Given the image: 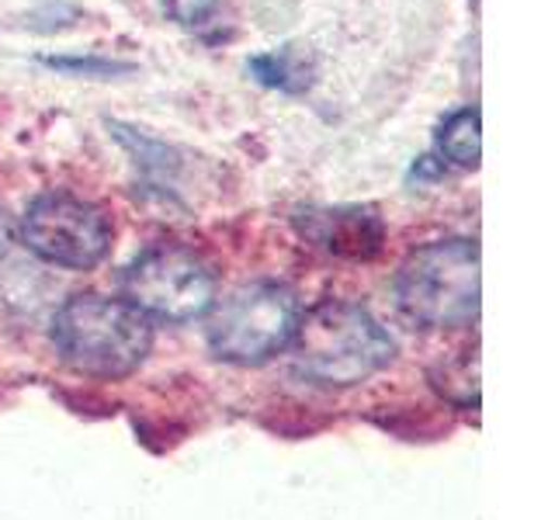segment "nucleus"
Listing matches in <instances>:
<instances>
[{"instance_id":"f257e3e1","label":"nucleus","mask_w":555,"mask_h":520,"mask_svg":"<svg viewBox=\"0 0 555 520\" xmlns=\"http://www.w3.org/2000/svg\"><path fill=\"white\" fill-rule=\"evenodd\" d=\"M396 358V340L369 309L320 302L302 312L292 337V361L302 378L330 389L361 386Z\"/></svg>"},{"instance_id":"f03ea898","label":"nucleus","mask_w":555,"mask_h":520,"mask_svg":"<svg viewBox=\"0 0 555 520\" xmlns=\"http://www.w3.org/2000/svg\"><path fill=\"white\" fill-rule=\"evenodd\" d=\"M52 347L77 375L115 381L150 358L153 326L126 299L80 291L52 316Z\"/></svg>"},{"instance_id":"7ed1b4c3","label":"nucleus","mask_w":555,"mask_h":520,"mask_svg":"<svg viewBox=\"0 0 555 520\" xmlns=\"http://www.w3.org/2000/svg\"><path fill=\"white\" fill-rule=\"evenodd\" d=\"M396 306L421 329H459L479 316V247L434 239L416 247L396 274Z\"/></svg>"},{"instance_id":"20e7f679","label":"nucleus","mask_w":555,"mask_h":520,"mask_svg":"<svg viewBox=\"0 0 555 520\" xmlns=\"http://www.w3.org/2000/svg\"><path fill=\"white\" fill-rule=\"evenodd\" d=\"M302 306L295 291L278 282H254L236 288L208 316V347L219 361L264 364L292 347Z\"/></svg>"},{"instance_id":"39448f33","label":"nucleus","mask_w":555,"mask_h":520,"mask_svg":"<svg viewBox=\"0 0 555 520\" xmlns=\"http://www.w3.org/2000/svg\"><path fill=\"white\" fill-rule=\"evenodd\" d=\"M126 302L146 320L191 323L212 312L216 274L195 250L160 243L139 253L121 277Z\"/></svg>"},{"instance_id":"423d86ee","label":"nucleus","mask_w":555,"mask_h":520,"mask_svg":"<svg viewBox=\"0 0 555 520\" xmlns=\"http://www.w3.org/2000/svg\"><path fill=\"white\" fill-rule=\"evenodd\" d=\"M22 239L46 264L91 271L112 250V222L98 205L52 191L28 205L22 219Z\"/></svg>"},{"instance_id":"0eeeda50","label":"nucleus","mask_w":555,"mask_h":520,"mask_svg":"<svg viewBox=\"0 0 555 520\" xmlns=\"http://www.w3.org/2000/svg\"><path fill=\"white\" fill-rule=\"evenodd\" d=\"M299 222L317 247L337 257H375L386 239V225L375 208H309Z\"/></svg>"},{"instance_id":"6e6552de","label":"nucleus","mask_w":555,"mask_h":520,"mask_svg":"<svg viewBox=\"0 0 555 520\" xmlns=\"http://www.w3.org/2000/svg\"><path fill=\"white\" fill-rule=\"evenodd\" d=\"M247 74L271 91L306 94L312 87V63L299 46H282L271 52H257L247 60Z\"/></svg>"},{"instance_id":"1a4fd4ad","label":"nucleus","mask_w":555,"mask_h":520,"mask_svg":"<svg viewBox=\"0 0 555 520\" xmlns=\"http://www.w3.org/2000/svg\"><path fill=\"white\" fill-rule=\"evenodd\" d=\"M438 150L451 167L473 170L482 156V115L479 108L451 112L438 129Z\"/></svg>"},{"instance_id":"9d476101","label":"nucleus","mask_w":555,"mask_h":520,"mask_svg":"<svg viewBox=\"0 0 555 520\" xmlns=\"http://www.w3.org/2000/svg\"><path fill=\"white\" fill-rule=\"evenodd\" d=\"M42 66L56 69L66 77H87V80H112L132 74V63L121 60H104V56H42Z\"/></svg>"},{"instance_id":"9b49d317","label":"nucleus","mask_w":555,"mask_h":520,"mask_svg":"<svg viewBox=\"0 0 555 520\" xmlns=\"http://www.w3.org/2000/svg\"><path fill=\"white\" fill-rule=\"evenodd\" d=\"M164 11L170 22H178L184 28H198L216 17L219 0H164Z\"/></svg>"}]
</instances>
